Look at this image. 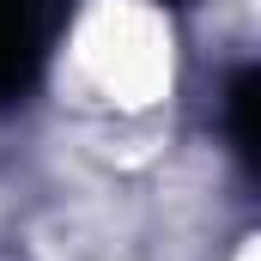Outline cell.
<instances>
[{
    "mask_svg": "<svg viewBox=\"0 0 261 261\" xmlns=\"http://www.w3.org/2000/svg\"><path fill=\"white\" fill-rule=\"evenodd\" d=\"M49 31H55L49 0H0V103L24 97L37 85L43 55H49Z\"/></svg>",
    "mask_w": 261,
    "mask_h": 261,
    "instance_id": "cell-1",
    "label": "cell"
},
{
    "mask_svg": "<svg viewBox=\"0 0 261 261\" xmlns=\"http://www.w3.org/2000/svg\"><path fill=\"white\" fill-rule=\"evenodd\" d=\"M231 140H237V152L255 164V146H261V134H255V103H261V79L255 73H237L231 79Z\"/></svg>",
    "mask_w": 261,
    "mask_h": 261,
    "instance_id": "cell-2",
    "label": "cell"
}]
</instances>
